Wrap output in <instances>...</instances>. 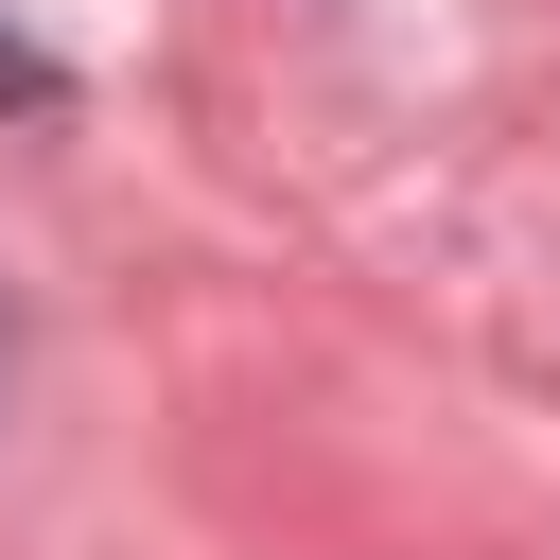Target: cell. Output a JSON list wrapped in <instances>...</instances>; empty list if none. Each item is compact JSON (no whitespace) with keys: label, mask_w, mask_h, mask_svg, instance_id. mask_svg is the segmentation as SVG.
<instances>
[{"label":"cell","mask_w":560,"mask_h":560,"mask_svg":"<svg viewBox=\"0 0 560 560\" xmlns=\"http://www.w3.org/2000/svg\"><path fill=\"white\" fill-rule=\"evenodd\" d=\"M0 105H52V52L18 35V0H0Z\"/></svg>","instance_id":"cell-1"}]
</instances>
